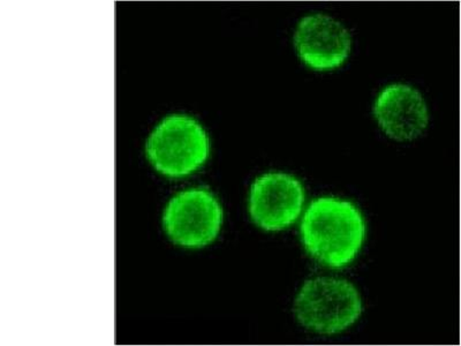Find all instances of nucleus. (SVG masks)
I'll return each mask as SVG.
<instances>
[{"mask_svg":"<svg viewBox=\"0 0 461 346\" xmlns=\"http://www.w3.org/2000/svg\"><path fill=\"white\" fill-rule=\"evenodd\" d=\"M307 252L329 268H344L364 245V217L351 202L320 197L312 202L300 226Z\"/></svg>","mask_w":461,"mask_h":346,"instance_id":"f257e3e1","label":"nucleus"},{"mask_svg":"<svg viewBox=\"0 0 461 346\" xmlns=\"http://www.w3.org/2000/svg\"><path fill=\"white\" fill-rule=\"evenodd\" d=\"M364 304L357 288L343 278H316L295 296V319L310 331L336 335L359 320Z\"/></svg>","mask_w":461,"mask_h":346,"instance_id":"f03ea898","label":"nucleus"},{"mask_svg":"<svg viewBox=\"0 0 461 346\" xmlns=\"http://www.w3.org/2000/svg\"><path fill=\"white\" fill-rule=\"evenodd\" d=\"M208 138L194 119L170 115L152 132L147 156L158 171L167 177H184L207 159Z\"/></svg>","mask_w":461,"mask_h":346,"instance_id":"7ed1b4c3","label":"nucleus"},{"mask_svg":"<svg viewBox=\"0 0 461 346\" xmlns=\"http://www.w3.org/2000/svg\"><path fill=\"white\" fill-rule=\"evenodd\" d=\"M223 212L208 191L192 188L168 202L163 224L176 244L196 249L210 244L220 232Z\"/></svg>","mask_w":461,"mask_h":346,"instance_id":"20e7f679","label":"nucleus"},{"mask_svg":"<svg viewBox=\"0 0 461 346\" xmlns=\"http://www.w3.org/2000/svg\"><path fill=\"white\" fill-rule=\"evenodd\" d=\"M303 201L304 191L298 179L286 173H267L250 189V217L267 231L286 229L298 220Z\"/></svg>","mask_w":461,"mask_h":346,"instance_id":"39448f33","label":"nucleus"},{"mask_svg":"<svg viewBox=\"0 0 461 346\" xmlns=\"http://www.w3.org/2000/svg\"><path fill=\"white\" fill-rule=\"evenodd\" d=\"M294 44L304 64L316 71L339 68L351 51V35L331 16H304L294 35Z\"/></svg>","mask_w":461,"mask_h":346,"instance_id":"423d86ee","label":"nucleus"},{"mask_svg":"<svg viewBox=\"0 0 461 346\" xmlns=\"http://www.w3.org/2000/svg\"><path fill=\"white\" fill-rule=\"evenodd\" d=\"M381 129L398 141H410L427 129L429 115L422 95L406 85L386 86L374 108Z\"/></svg>","mask_w":461,"mask_h":346,"instance_id":"0eeeda50","label":"nucleus"}]
</instances>
